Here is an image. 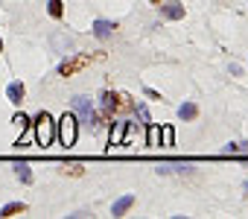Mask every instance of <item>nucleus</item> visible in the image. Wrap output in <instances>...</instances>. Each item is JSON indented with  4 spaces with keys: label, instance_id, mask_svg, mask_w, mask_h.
I'll use <instances>...</instances> for the list:
<instances>
[{
    "label": "nucleus",
    "instance_id": "nucleus-22",
    "mask_svg": "<svg viewBox=\"0 0 248 219\" xmlns=\"http://www.w3.org/2000/svg\"><path fill=\"white\" fill-rule=\"evenodd\" d=\"M0 53H3V38H0Z\"/></svg>",
    "mask_w": 248,
    "mask_h": 219
},
{
    "label": "nucleus",
    "instance_id": "nucleus-8",
    "mask_svg": "<svg viewBox=\"0 0 248 219\" xmlns=\"http://www.w3.org/2000/svg\"><path fill=\"white\" fill-rule=\"evenodd\" d=\"M24 96H27L24 82H9V88H6V99H9L12 105H21V102H24Z\"/></svg>",
    "mask_w": 248,
    "mask_h": 219
},
{
    "label": "nucleus",
    "instance_id": "nucleus-16",
    "mask_svg": "<svg viewBox=\"0 0 248 219\" xmlns=\"http://www.w3.org/2000/svg\"><path fill=\"white\" fill-rule=\"evenodd\" d=\"M12 123H15V126L21 129V135H24V132L30 129V117H27V114H15V117H12Z\"/></svg>",
    "mask_w": 248,
    "mask_h": 219
},
{
    "label": "nucleus",
    "instance_id": "nucleus-3",
    "mask_svg": "<svg viewBox=\"0 0 248 219\" xmlns=\"http://www.w3.org/2000/svg\"><path fill=\"white\" fill-rule=\"evenodd\" d=\"M102 105H105V111L114 114V111H135V102L129 94H120V91H105L102 94Z\"/></svg>",
    "mask_w": 248,
    "mask_h": 219
},
{
    "label": "nucleus",
    "instance_id": "nucleus-15",
    "mask_svg": "<svg viewBox=\"0 0 248 219\" xmlns=\"http://www.w3.org/2000/svg\"><path fill=\"white\" fill-rule=\"evenodd\" d=\"M161 143H164V146H172V143H175V132H172V126H164V129H161Z\"/></svg>",
    "mask_w": 248,
    "mask_h": 219
},
{
    "label": "nucleus",
    "instance_id": "nucleus-11",
    "mask_svg": "<svg viewBox=\"0 0 248 219\" xmlns=\"http://www.w3.org/2000/svg\"><path fill=\"white\" fill-rule=\"evenodd\" d=\"M178 117H181V120H196V117H199V105H196V102L178 105Z\"/></svg>",
    "mask_w": 248,
    "mask_h": 219
},
{
    "label": "nucleus",
    "instance_id": "nucleus-19",
    "mask_svg": "<svg viewBox=\"0 0 248 219\" xmlns=\"http://www.w3.org/2000/svg\"><path fill=\"white\" fill-rule=\"evenodd\" d=\"M146 96H149V99H161V94H158L155 88H146Z\"/></svg>",
    "mask_w": 248,
    "mask_h": 219
},
{
    "label": "nucleus",
    "instance_id": "nucleus-4",
    "mask_svg": "<svg viewBox=\"0 0 248 219\" xmlns=\"http://www.w3.org/2000/svg\"><path fill=\"white\" fill-rule=\"evenodd\" d=\"M73 114H76L79 123H91V117H93V102H91V96H85V94L73 96Z\"/></svg>",
    "mask_w": 248,
    "mask_h": 219
},
{
    "label": "nucleus",
    "instance_id": "nucleus-7",
    "mask_svg": "<svg viewBox=\"0 0 248 219\" xmlns=\"http://www.w3.org/2000/svg\"><path fill=\"white\" fill-rule=\"evenodd\" d=\"M114 30H117V24H111V21H102V18H99V21H93V30H91V32H93L99 41H105V38H111V35H114Z\"/></svg>",
    "mask_w": 248,
    "mask_h": 219
},
{
    "label": "nucleus",
    "instance_id": "nucleus-13",
    "mask_svg": "<svg viewBox=\"0 0 248 219\" xmlns=\"http://www.w3.org/2000/svg\"><path fill=\"white\" fill-rule=\"evenodd\" d=\"M47 12H50V18H62L64 15V3H62V0H47Z\"/></svg>",
    "mask_w": 248,
    "mask_h": 219
},
{
    "label": "nucleus",
    "instance_id": "nucleus-2",
    "mask_svg": "<svg viewBox=\"0 0 248 219\" xmlns=\"http://www.w3.org/2000/svg\"><path fill=\"white\" fill-rule=\"evenodd\" d=\"M32 132H35L38 146H50V143L56 141V120H53L47 111H41V114L35 117V123H32Z\"/></svg>",
    "mask_w": 248,
    "mask_h": 219
},
{
    "label": "nucleus",
    "instance_id": "nucleus-12",
    "mask_svg": "<svg viewBox=\"0 0 248 219\" xmlns=\"http://www.w3.org/2000/svg\"><path fill=\"white\" fill-rule=\"evenodd\" d=\"M24 210H27L24 202H9V204L0 207V216H15V213H24Z\"/></svg>",
    "mask_w": 248,
    "mask_h": 219
},
{
    "label": "nucleus",
    "instance_id": "nucleus-9",
    "mask_svg": "<svg viewBox=\"0 0 248 219\" xmlns=\"http://www.w3.org/2000/svg\"><path fill=\"white\" fill-rule=\"evenodd\" d=\"M161 9V15L167 18V21H181L184 18V6L181 3H164V6H158Z\"/></svg>",
    "mask_w": 248,
    "mask_h": 219
},
{
    "label": "nucleus",
    "instance_id": "nucleus-20",
    "mask_svg": "<svg viewBox=\"0 0 248 219\" xmlns=\"http://www.w3.org/2000/svg\"><path fill=\"white\" fill-rule=\"evenodd\" d=\"M239 149H242L239 143H228V146H225V152H239Z\"/></svg>",
    "mask_w": 248,
    "mask_h": 219
},
{
    "label": "nucleus",
    "instance_id": "nucleus-18",
    "mask_svg": "<svg viewBox=\"0 0 248 219\" xmlns=\"http://www.w3.org/2000/svg\"><path fill=\"white\" fill-rule=\"evenodd\" d=\"M64 172L73 175V178H79V175H85V167L82 164H70V167H64Z\"/></svg>",
    "mask_w": 248,
    "mask_h": 219
},
{
    "label": "nucleus",
    "instance_id": "nucleus-6",
    "mask_svg": "<svg viewBox=\"0 0 248 219\" xmlns=\"http://www.w3.org/2000/svg\"><path fill=\"white\" fill-rule=\"evenodd\" d=\"M129 129H132V123H114V129L108 135V143L111 146H123V143L129 141Z\"/></svg>",
    "mask_w": 248,
    "mask_h": 219
},
{
    "label": "nucleus",
    "instance_id": "nucleus-5",
    "mask_svg": "<svg viewBox=\"0 0 248 219\" xmlns=\"http://www.w3.org/2000/svg\"><path fill=\"white\" fill-rule=\"evenodd\" d=\"M88 64H91V56H70V59H64L59 64V76H73L76 70H82Z\"/></svg>",
    "mask_w": 248,
    "mask_h": 219
},
{
    "label": "nucleus",
    "instance_id": "nucleus-21",
    "mask_svg": "<svg viewBox=\"0 0 248 219\" xmlns=\"http://www.w3.org/2000/svg\"><path fill=\"white\" fill-rule=\"evenodd\" d=\"M149 3H155V6H161V0H149Z\"/></svg>",
    "mask_w": 248,
    "mask_h": 219
},
{
    "label": "nucleus",
    "instance_id": "nucleus-1",
    "mask_svg": "<svg viewBox=\"0 0 248 219\" xmlns=\"http://www.w3.org/2000/svg\"><path fill=\"white\" fill-rule=\"evenodd\" d=\"M56 138H59V143H62V146H67V149L76 143V138H79V120H76V114H73V111L62 114V120L56 123Z\"/></svg>",
    "mask_w": 248,
    "mask_h": 219
},
{
    "label": "nucleus",
    "instance_id": "nucleus-17",
    "mask_svg": "<svg viewBox=\"0 0 248 219\" xmlns=\"http://www.w3.org/2000/svg\"><path fill=\"white\" fill-rule=\"evenodd\" d=\"M146 143H149V146H152V149H155V146H158V143H161V135H158V129H155V126H152V123H149V141H146Z\"/></svg>",
    "mask_w": 248,
    "mask_h": 219
},
{
    "label": "nucleus",
    "instance_id": "nucleus-10",
    "mask_svg": "<svg viewBox=\"0 0 248 219\" xmlns=\"http://www.w3.org/2000/svg\"><path fill=\"white\" fill-rule=\"evenodd\" d=\"M132 204H135V196H132V193H126V196H120V199L114 202L111 213H114V216H126V210H129Z\"/></svg>",
    "mask_w": 248,
    "mask_h": 219
},
{
    "label": "nucleus",
    "instance_id": "nucleus-14",
    "mask_svg": "<svg viewBox=\"0 0 248 219\" xmlns=\"http://www.w3.org/2000/svg\"><path fill=\"white\" fill-rule=\"evenodd\" d=\"M15 172H18V178H21L24 184H32V170H30V164H15Z\"/></svg>",
    "mask_w": 248,
    "mask_h": 219
}]
</instances>
